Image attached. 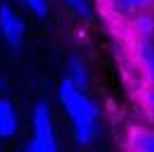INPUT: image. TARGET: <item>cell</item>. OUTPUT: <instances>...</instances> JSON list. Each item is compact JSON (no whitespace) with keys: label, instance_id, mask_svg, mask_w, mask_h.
<instances>
[{"label":"cell","instance_id":"6da1fadb","mask_svg":"<svg viewBox=\"0 0 154 152\" xmlns=\"http://www.w3.org/2000/svg\"><path fill=\"white\" fill-rule=\"evenodd\" d=\"M58 94H60V103L65 107V112L72 119L76 141L81 145L92 143L98 134V107H96V103L85 94V90H78L69 78H65L60 83Z\"/></svg>","mask_w":154,"mask_h":152},{"label":"cell","instance_id":"30bf717a","mask_svg":"<svg viewBox=\"0 0 154 152\" xmlns=\"http://www.w3.org/2000/svg\"><path fill=\"white\" fill-rule=\"evenodd\" d=\"M65 2H67V7H69L74 14H78V16H81V18H85V20H87L89 16H92L87 0H65Z\"/></svg>","mask_w":154,"mask_h":152},{"label":"cell","instance_id":"ba28073f","mask_svg":"<svg viewBox=\"0 0 154 152\" xmlns=\"http://www.w3.org/2000/svg\"><path fill=\"white\" fill-rule=\"evenodd\" d=\"M67 78H69L78 90H87L89 76H87V70H85L83 60L78 58V56H72V58H69V65H67Z\"/></svg>","mask_w":154,"mask_h":152},{"label":"cell","instance_id":"9c48e42d","mask_svg":"<svg viewBox=\"0 0 154 152\" xmlns=\"http://www.w3.org/2000/svg\"><path fill=\"white\" fill-rule=\"evenodd\" d=\"M139 103H141V110H143V114H145L147 123L154 125V85H143L141 87Z\"/></svg>","mask_w":154,"mask_h":152},{"label":"cell","instance_id":"7c38bea8","mask_svg":"<svg viewBox=\"0 0 154 152\" xmlns=\"http://www.w3.org/2000/svg\"><path fill=\"white\" fill-rule=\"evenodd\" d=\"M2 90H5V83L0 81V96H2Z\"/></svg>","mask_w":154,"mask_h":152},{"label":"cell","instance_id":"3957f363","mask_svg":"<svg viewBox=\"0 0 154 152\" xmlns=\"http://www.w3.org/2000/svg\"><path fill=\"white\" fill-rule=\"evenodd\" d=\"M130 43L134 49V60L143 76V85H154V27L145 34L130 36Z\"/></svg>","mask_w":154,"mask_h":152},{"label":"cell","instance_id":"7a4b0ae2","mask_svg":"<svg viewBox=\"0 0 154 152\" xmlns=\"http://www.w3.org/2000/svg\"><path fill=\"white\" fill-rule=\"evenodd\" d=\"M29 152H56L58 141L51 125V112L47 103H38L34 107V139L27 143Z\"/></svg>","mask_w":154,"mask_h":152},{"label":"cell","instance_id":"8992f818","mask_svg":"<svg viewBox=\"0 0 154 152\" xmlns=\"http://www.w3.org/2000/svg\"><path fill=\"white\" fill-rule=\"evenodd\" d=\"M123 145L136 152H154V125H132L125 132Z\"/></svg>","mask_w":154,"mask_h":152},{"label":"cell","instance_id":"52a82bcc","mask_svg":"<svg viewBox=\"0 0 154 152\" xmlns=\"http://www.w3.org/2000/svg\"><path fill=\"white\" fill-rule=\"evenodd\" d=\"M18 130V114L7 98L0 96V139H11Z\"/></svg>","mask_w":154,"mask_h":152},{"label":"cell","instance_id":"5b68a950","mask_svg":"<svg viewBox=\"0 0 154 152\" xmlns=\"http://www.w3.org/2000/svg\"><path fill=\"white\" fill-rule=\"evenodd\" d=\"M0 34L11 47H20L25 38V25L9 5H0Z\"/></svg>","mask_w":154,"mask_h":152},{"label":"cell","instance_id":"277c9868","mask_svg":"<svg viewBox=\"0 0 154 152\" xmlns=\"http://www.w3.org/2000/svg\"><path fill=\"white\" fill-rule=\"evenodd\" d=\"M103 7L116 23L127 25L136 16L154 11V0H103Z\"/></svg>","mask_w":154,"mask_h":152},{"label":"cell","instance_id":"8fae6325","mask_svg":"<svg viewBox=\"0 0 154 152\" xmlns=\"http://www.w3.org/2000/svg\"><path fill=\"white\" fill-rule=\"evenodd\" d=\"M25 5L34 11L38 18H45L47 16V11H49V5H47V0H23Z\"/></svg>","mask_w":154,"mask_h":152}]
</instances>
